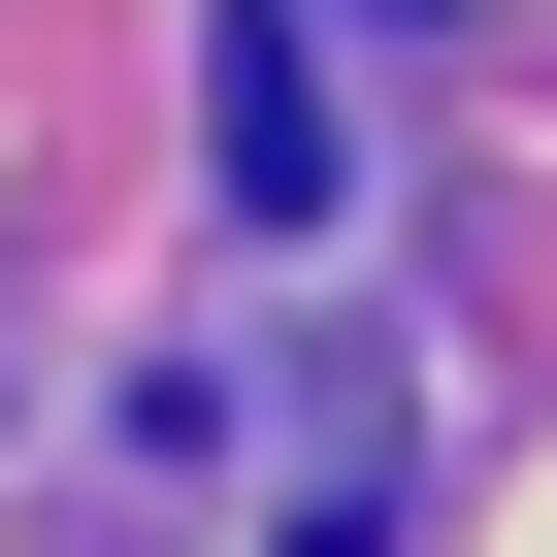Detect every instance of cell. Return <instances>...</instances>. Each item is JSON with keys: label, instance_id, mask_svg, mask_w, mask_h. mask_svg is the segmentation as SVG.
Returning a JSON list of instances; mask_svg holds the SVG:
<instances>
[{"label": "cell", "instance_id": "cell-1", "mask_svg": "<svg viewBox=\"0 0 557 557\" xmlns=\"http://www.w3.org/2000/svg\"><path fill=\"white\" fill-rule=\"evenodd\" d=\"M197 164L296 230V197H329V66H296V34H230V66H197Z\"/></svg>", "mask_w": 557, "mask_h": 557}]
</instances>
